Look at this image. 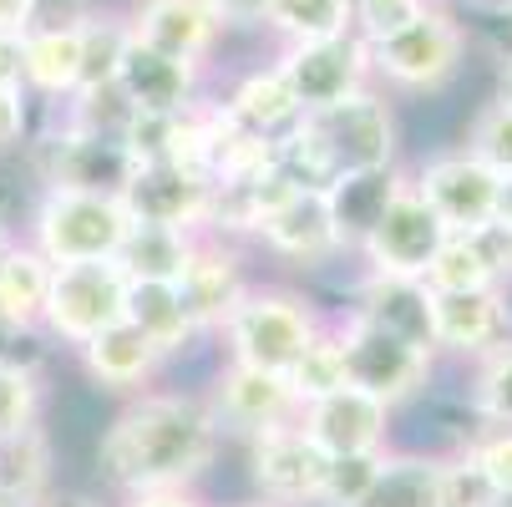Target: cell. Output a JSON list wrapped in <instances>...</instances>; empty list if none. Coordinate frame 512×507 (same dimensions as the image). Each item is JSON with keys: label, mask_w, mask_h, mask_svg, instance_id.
Listing matches in <instances>:
<instances>
[{"label": "cell", "mask_w": 512, "mask_h": 507, "mask_svg": "<svg viewBox=\"0 0 512 507\" xmlns=\"http://www.w3.org/2000/svg\"><path fill=\"white\" fill-rule=\"evenodd\" d=\"M213 457V416L178 396L137 401L102 442V462L137 492H178Z\"/></svg>", "instance_id": "cell-1"}, {"label": "cell", "mask_w": 512, "mask_h": 507, "mask_svg": "<svg viewBox=\"0 0 512 507\" xmlns=\"http://www.w3.org/2000/svg\"><path fill=\"white\" fill-rule=\"evenodd\" d=\"M127 234H132V213H127V203L117 193L46 188V198L36 208V249L51 264L117 259Z\"/></svg>", "instance_id": "cell-2"}, {"label": "cell", "mask_w": 512, "mask_h": 507, "mask_svg": "<svg viewBox=\"0 0 512 507\" xmlns=\"http://www.w3.org/2000/svg\"><path fill=\"white\" fill-rule=\"evenodd\" d=\"M365 56H371V77L401 87V92H442L467 56V31L447 6H426L411 26L365 41Z\"/></svg>", "instance_id": "cell-3"}, {"label": "cell", "mask_w": 512, "mask_h": 507, "mask_svg": "<svg viewBox=\"0 0 512 507\" xmlns=\"http://www.w3.org/2000/svg\"><path fill=\"white\" fill-rule=\"evenodd\" d=\"M127 274L117 269V259H87V264H56L51 269V289H46V330L87 345L102 330L127 320Z\"/></svg>", "instance_id": "cell-4"}, {"label": "cell", "mask_w": 512, "mask_h": 507, "mask_svg": "<svg viewBox=\"0 0 512 507\" xmlns=\"http://www.w3.org/2000/svg\"><path fill=\"white\" fill-rule=\"evenodd\" d=\"M224 325H229V340H234V360L274 371V376H284L310 350V340L320 335L310 305H300L295 295H244L239 310Z\"/></svg>", "instance_id": "cell-5"}, {"label": "cell", "mask_w": 512, "mask_h": 507, "mask_svg": "<svg viewBox=\"0 0 512 507\" xmlns=\"http://www.w3.org/2000/svg\"><path fill=\"white\" fill-rule=\"evenodd\" d=\"M335 340H340V355H345V381L355 391H365V396L386 401V406L411 401L426 386V376H431V355L426 350H416V345H406V340H396V335H386L376 325H365L360 315Z\"/></svg>", "instance_id": "cell-6"}, {"label": "cell", "mask_w": 512, "mask_h": 507, "mask_svg": "<svg viewBox=\"0 0 512 507\" xmlns=\"http://www.w3.org/2000/svg\"><path fill=\"white\" fill-rule=\"evenodd\" d=\"M315 137L325 142V153L335 163V173H355V168H391L396 163V112L386 97H376L371 87L350 92L345 102L310 112Z\"/></svg>", "instance_id": "cell-7"}, {"label": "cell", "mask_w": 512, "mask_h": 507, "mask_svg": "<svg viewBox=\"0 0 512 507\" xmlns=\"http://www.w3.org/2000/svg\"><path fill=\"white\" fill-rule=\"evenodd\" d=\"M279 77L295 92L300 112H325L335 102H345L350 92L365 87L371 77V56H365L360 36H330V41H295L284 46V56L274 61Z\"/></svg>", "instance_id": "cell-8"}, {"label": "cell", "mask_w": 512, "mask_h": 507, "mask_svg": "<svg viewBox=\"0 0 512 507\" xmlns=\"http://www.w3.org/2000/svg\"><path fill=\"white\" fill-rule=\"evenodd\" d=\"M447 244V224L431 213V203L406 183L391 208L381 213V224L371 229V239L360 244V254L371 259V274H396V279H426L436 249Z\"/></svg>", "instance_id": "cell-9"}, {"label": "cell", "mask_w": 512, "mask_h": 507, "mask_svg": "<svg viewBox=\"0 0 512 507\" xmlns=\"http://www.w3.org/2000/svg\"><path fill=\"white\" fill-rule=\"evenodd\" d=\"M411 188L431 203V213L447 224V234H472L487 219H497V188H502V178L487 163H477L467 148H457V153L431 158L411 178Z\"/></svg>", "instance_id": "cell-10"}, {"label": "cell", "mask_w": 512, "mask_h": 507, "mask_svg": "<svg viewBox=\"0 0 512 507\" xmlns=\"http://www.w3.org/2000/svg\"><path fill=\"white\" fill-rule=\"evenodd\" d=\"M132 224H158V229H193L213 213V183L198 168L178 163H132L122 193Z\"/></svg>", "instance_id": "cell-11"}, {"label": "cell", "mask_w": 512, "mask_h": 507, "mask_svg": "<svg viewBox=\"0 0 512 507\" xmlns=\"http://www.w3.org/2000/svg\"><path fill=\"white\" fill-rule=\"evenodd\" d=\"M330 457L315 447L305 426H269L254 437V482L269 502H315Z\"/></svg>", "instance_id": "cell-12"}, {"label": "cell", "mask_w": 512, "mask_h": 507, "mask_svg": "<svg viewBox=\"0 0 512 507\" xmlns=\"http://www.w3.org/2000/svg\"><path fill=\"white\" fill-rule=\"evenodd\" d=\"M386 421H391V406L365 396L355 386H340L320 401L305 406V431L315 437V447L325 457H350V452H381L386 442Z\"/></svg>", "instance_id": "cell-13"}, {"label": "cell", "mask_w": 512, "mask_h": 507, "mask_svg": "<svg viewBox=\"0 0 512 507\" xmlns=\"http://www.w3.org/2000/svg\"><path fill=\"white\" fill-rule=\"evenodd\" d=\"M117 87L132 102V112L148 117H178L193 112V92H198V66H183L153 46H142L137 36H127L122 66H117Z\"/></svg>", "instance_id": "cell-14"}, {"label": "cell", "mask_w": 512, "mask_h": 507, "mask_svg": "<svg viewBox=\"0 0 512 507\" xmlns=\"http://www.w3.org/2000/svg\"><path fill=\"white\" fill-rule=\"evenodd\" d=\"M127 31L142 46H153V51L183 61V66H198L213 51L224 21L213 16L208 0H142V6L132 11V21H127Z\"/></svg>", "instance_id": "cell-15"}, {"label": "cell", "mask_w": 512, "mask_h": 507, "mask_svg": "<svg viewBox=\"0 0 512 507\" xmlns=\"http://www.w3.org/2000/svg\"><path fill=\"white\" fill-rule=\"evenodd\" d=\"M365 325H376L426 355H436V295L426 279H396V274H371L360 289V310Z\"/></svg>", "instance_id": "cell-16"}, {"label": "cell", "mask_w": 512, "mask_h": 507, "mask_svg": "<svg viewBox=\"0 0 512 507\" xmlns=\"http://www.w3.org/2000/svg\"><path fill=\"white\" fill-rule=\"evenodd\" d=\"M512 340V305L507 289H467V295H436V350L452 355H487L492 345Z\"/></svg>", "instance_id": "cell-17"}, {"label": "cell", "mask_w": 512, "mask_h": 507, "mask_svg": "<svg viewBox=\"0 0 512 507\" xmlns=\"http://www.w3.org/2000/svg\"><path fill=\"white\" fill-rule=\"evenodd\" d=\"M406 188V178L391 168H355V173H335L325 188V208H330V224L340 249H360L371 239V229L381 224V213L391 208V198Z\"/></svg>", "instance_id": "cell-18"}, {"label": "cell", "mask_w": 512, "mask_h": 507, "mask_svg": "<svg viewBox=\"0 0 512 507\" xmlns=\"http://www.w3.org/2000/svg\"><path fill=\"white\" fill-rule=\"evenodd\" d=\"M178 295H183V310H188V320H193V330H198V325H224V320L239 310V300L249 295V289H244L239 264H234L229 249L193 244L188 269H183V279H178Z\"/></svg>", "instance_id": "cell-19"}, {"label": "cell", "mask_w": 512, "mask_h": 507, "mask_svg": "<svg viewBox=\"0 0 512 507\" xmlns=\"http://www.w3.org/2000/svg\"><path fill=\"white\" fill-rule=\"evenodd\" d=\"M300 401L289 396V381L274 376V371H259V366H244V360H234V371L218 381V416H224L229 426L239 431H269L279 426L289 411H295Z\"/></svg>", "instance_id": "cell-20"}, {"label": "cell", "mask_w": 512, "mask_h": 507, "mask_svg": "<svg viewBox=\"0 0 512 507\" xmlns=\"http://www.w3.org/2000/svg\"><path fill=\"white\" fill-rule=\"evenodd\" d=\"M254 234L269 249H279L289 259H305V264L340 249L335 224H330V208H325V193H289L274 213H264Z\"/></svg>", "instance_id": "cell-21"}, {"label": "cell", "mask_w": 512, "mask_h": 507, "mask_svg": "<svg viewBox=\"0 0 512 507\" xmlns=\"http://www.w3.org/2000/svg\"><path fill=\"white\" fill-rule=\"evenodd\" d=\"M26 87L46 97H77L82 87V21H46L26 36Z\"/></svg>", "instance_id": "cell-22"}, {"label": "cell", "mask_w": 512, "mask_h": 507, "mask_svg": "<svg viewBox=\"0 0 512 507\" xmlns=\"http://www.w3.org/2000/svg\"><path fill=\"white\" fill-rule=\"evenodd\" d=\"M193 239L188 229H158V224H132V234L117 249V269L137 284H178L188 269Z\"/></svg>", "instance_id": "cell-23"}, {"label": "cell", "mask_w": 512, "mask_h": 507, "mask_svg": "<svg viewBox=\"0 0 512 507\" xmlns=\"http://www.w3.org/2000/svg\"><path fill=\"white\" fill-rule=\"evenodd\" d=\"M87 350V371L102 381V386H137V381H148L153 376V366L163 360V350L142 335L132 320H122V325H112V330H102L97 340H87L82 345Z\"/></svg>", "instance_id": "cell-24"}, {"label": "cell", "mask_w": 512, "mask_h": 507, "mask_svg": "<svg viewBox=\"0 0 512 507\" xmlns=\"http://www.w3.org/2000/svg\"><path fill=\"white\" fill-rule=\"evenodd\" d=\"M51 259L41 249H0V315L16 330L36 325L51 289Z\"/></svg>", "instance_id": "cell-25"}, {"label": "cell", "mask_w": 512, "mask_h": 507, "mask_svg": "<svg viewBox=\"0 0 512 507\" xmlns=\"http://www.w3.org/2000/svg\"><path fill=\"white\" fill-rule=\"evenodd\" d=\"M229 117L259 137H279L284 127H295L305 112L295 102V92H289V82L279 77V66L269 71H254V77L239 82V92L229 97Z\"/></svg>", "instance_id": "cell-26"}, {"label": "cell", "mask_w": 512, "mask_h": 507, "mask_svg": "<svg viewBox=\"0 0 512 507\" xmlns=\"http://www.w3.org/2000/svg\"><path fill=\"white\" fill-rule=\"evenodd\" d=\"M127 320L148 335L163 355L178 350L188 335H193V320L183 310V295H178V284H127Z\"/></svg>", "instance_id": "cell-27"}, {"label": "cell", "mask_w": 512, "mask_h": 507, "mask_svg": "<svg viewBox=\"0 0 512 507\" xmlns=\"http://www.w3.org/2000/svg\"><path fill=\"white\" fill-rule=\"evenodd\" d=\"M264 21H269L289 46H295V41L355 36V0H274Z\"/></svg>", "instance_id": "cell-28"}, {"label": "cell", "mask_w": 512, "mask_h": 507, "mask_svg": "<svg viewBox=\"0 0 512 507\" xmlns=\"http://www.w3.org/2000/svg\"><path fill=\"white\" fill-rule=\"evenodd\" d=\"M436 482H442L436 457H381L365 507H436Z\"/></svg>", "instance_id": "cell-29"}, {"label": "cell", "mask_w": 512, "mask_h": 507, "mask_svg": "<svg viewBox=\"0 0 512 507\" xmlns=\"http://www.w3.org/2000/svg\"><path fill=\"white\" fill-rule=\"evenodd\" d=\"M426 289L431 295H467V289H497V279L487 274L472 234H447V244L436 249L426 269Z\"/></svg>", "instance_id": "cell-30"}, {"label": "cell", "mask_w": 512, "mask_h": 507, "mask_svg": "<svg viewBox=\"0 0 512 507\" xmlns=\"http://www.w3.org/2000/svg\"><path fill=\"white\" fill-rule=\"evenodd\" d=\"M284 381H289V396L295 401H320V396H330V391H340V386H350L345 381V355H340V340L335 335H315L310 340V350L295 360V366L284 371Z\"/></svg>", "instance_id": "cell-31"}, {"label": "cell", "mask_w": 512, "mask_h": 507, "mask_svg": "<svg viewBox=\"0 0 512 507\" xmlns=\"http://www.w3.org/2000/svg\"><path fill=\"white\" fill-rule=\"evenodd\" d=\"M127 36H132L127 21L82 16V87H77V92H92V87H112V82H117Z\"/></svg>", "instance_id": "cell-32"}, {"label": "cell", "mask_w": 512, "mask_h": 507, "mask_svg": "<svg viewBox=\"0 0 512 507\" xmlns=\"http://www.w3.org/2000/svg\"><path fill=\"white\" fill-rule=\"evenodd\" d=\"M472 401H477V416L487 426H512V340H502L487 355H477Z\"/></svg>", "instance_id": "cell-33"}, {"label": "cell", "mask_w": 512, "mask_h": 507, "mask_svg": "<svg viewBox=\"0 0 512 507\" xmlns=\"http://www.w3.org/2000/svg\"><path fill=\"white\" fill-rule=\"evenodd\" d=\"M381 472V452H350V457H330L325 482H320V507H365Z\"/></svg>", "instance_id": "cell-34"}, {"label": "cell", "mask_w": 512, "mask_h": 507, "mask_svg": "<svg viewBox=\"0 0 512 507\" xmlns=\"http://www.w3.org/2000/svg\"><path fill=\"white\" fill-rule=\"evenodd\" d=\"M467 153L477 158V163H487L497 178H507L512 173V102H487L482 112H477V122H472V132H467Z\"/></svg>", "instance_id": "cell-35"}, {"label": "cell", "mask_w": 512, "mask_h": 507, "mask_svg": "<svg viewBox=\"0 0 512 507\" xmlns=\"http://www.w3.org/2000/svg\"><path fill=\"white\" fill-rule=\"evenodd\" d=\"M436 507H502L497 487L487 482V472L472 462L467 447H462L457 457L442 462V482H436Z\"/></svg>", "instance_id": "cell-36"}, {"label": "cell", "mask_w": 512, "mask_h": 507, "mask_svg": "<svg viewBox=\"0 0 512 507\" xmlns=\"http://www.w3.org/2000/svg\"><path fill=\"white\" fill-rule=\"evenodd\" d=\"M36 431V381L16 360H0V437Z\"/></svg>", "instance_id": "cell-37"}, {"label": "cell", "mask_w": 512, "mask_h": 507, "mask_svg": "<svg viewBox=\"0 0 512 507\" xmlns=\"http://www.w3.org/2000/svg\"><path fill=\"white\" fill-rule=\"evenodd\" d=\"M426 6H436V0H355V36L381 41V36L411 26Z\"/></svg>", "instance_id": "cell-38"}, {"label": "cell", "mask_w": 512, "mask_h": 507, "mask_svg": "<svg viewBox=\"0 0 512 507\" xmlns=\"http://www.w3.org/2000/svg\"><path fill=\"white\" fill-rule=\"evenodd\" d=\"M467 452H472V462L487 472V482L497 487V497L512 502V426H492V431H482V437L467 442Z\"/></svg>", "instance_id": "cell-39"}, {"label": "cell", "mask_w": 512, "mask_h": 507, "mask_svg": "<svg viewBox=\"0 0 512 507\" xmlns=\"http://www.w3.org/2000/svg\"><path fill=\"white\" fill-rule=\"evenodd\" d=\"M472 244H477L487 274L497 279V289H512V224L507 219H487L482 229H472Z\"/></svg>", "instance_id": "cell-40"}, {"label": "cell", "mask_w": 512, "mask_h": 507, "mask_svg": "<svg viewBox=\"0 0 512 507\" xmlns=\"http://www.w3.org/2000/svg\"><path fill=\"white\" fill-rule=\"evenodd\" d=\"M26 137V92L21 87H0V153L16 148Z\"/></svg>", "instance_id": "cell-41"}, {"label": "cell", "mask_w": 512, "mask_h": 507, "mask_svg": "<svg viewBox=\"0 0 512 507\" xmlns=\"http://www.w3.org/2000/svg\"><path fill=\"white\" fill-rule=\"evenodd\" d=\"M0 87L26 92V41H21V31H0Z\"/></svg>", "instance_id": "cell-42"}, {"label": "cell", "mask_w": 512, "mask_h": 507, "mask_svg": "<svg viewBox=\"0 0 512 507\" xmlns=\"http://www.w3.org/2000/svg\"><path fill=\"white\" fill-rule=\"evenodd\" d=\"M208 6H213V16L224 26H254V21L269 16L274 0H208Z\"/></svg>", "instance_id": "cell-43"}, {"label": "cell", "mask_w": 512, "mask_h": 507, "mask_svg": "<svg viewBox=\"0 0 512 507\" xmlns=\"http://www.w3.org/2000/svg\"><path fill=\"white\" fill-rule=\"evenodd\" d=\"M31 16H36V0H0V31H31Z\"/></svg>", "instance_id": "cell-44"}, {"label": "cell", "mask_w": 512, "mask_h": 507, "mask_svg": "<svg viewBox=\"0 0 512 507\" xmlns=\"http://www.w3.org/2000/svg\"><path fill=\"white\" fill-rule=\"evenodd\" d=\"M132 507H193L188 497H178V492H142Z\"/></svg>", "instance_id": "cell-45"}, {"label": "cell", "mask_w": 512, "mask_h": 507, "mask_svg": "<svg viewBox=\"0 0 512 507\" xmlns=\"http://www.w3.org/2000/svg\"><path fill=\"white\" fill-rule=\"evenodd\" d=\"M497 219H507L512 224V173L502 178V188H497Z\"/></svg>", "instance_id": "cell-46"}, {"label": "cell", "mask_w": 512, "mask_h": 507, "mask_svg": "<svg viewBox=\"0 0 512 507\" xmlns=\"http://www.w3.org/2000/svg\"><path fill=\"white\" fill-rule=\"evenodd\" d=\"M11 340H16V325H11L6 315H0V360H11V350H6Z\"/></svg>", "instance_id": "cell-47"}, {"label": "cell", "mask_w": 512, "mask_h": 507, "mask_svg": "<svg viewBox=\"0 0 512 507\" xmlns=\"http://www.w3.org/2000/svg\"><path fill=\"white\" fill-rule=\"evenodd\" d=\"M502 102H512V56H507V66H502V92H497Z\"/></svg>", "instance_id": "cell-48"}, {"label": "cell", "mask_w": 512, "mask_h": 507, "mask_svg": "<svg viewBox=\"0 0 512 507\" xmlns=\"http://www.w3.org/2000/svg\"><path fill=\"white\" fill-rule=\"evenodd\" d=\"M46 507H92V502H82V497H56V502H46Z\"/></svg>", "instance_id": "cell-49"}]
</instances>
